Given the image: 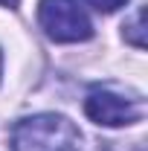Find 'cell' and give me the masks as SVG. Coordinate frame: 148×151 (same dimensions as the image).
<instances>
[{
	"label": "cell",
	"instance_id": "cell-1",
	"mask_svg": "<svg viewBox=\"0 0 148 151\" xmlns=\"http://www.w3.org/2000/svg\"><path fill=\"white\" fill-rule=\"evenodd\" d=\"M12 151H81V131L61 113H35L12 128Z\"/></svg>",
	"mask_w": 148,
	"mask_h": 151
},
{
	"label": "cell",
	"instance_id": "cell-2",
	"mask_svg": "<svg viewBox=\"0 0 148 151\" xmlns=\"http://www.w3.org/2000/svg\"><path fill=\"white\" fill-rule=\"evenodd\" d=\"M84 113L90 116L96 125L119 128V125L139 122L145 116V102H142V93H137L131 87L99 84L84 99Z\"/></svg>",
	"mask_w": 148,
	"mask_h": 151
},
{
	"label": "cell",
	"instance_id": "cell-3",
	"mask_svg": "<svg viewBox=\"0 0 148 151\" xmlns=\"http://www.w3.org/2000/svg\"><path fill=\"white\" fill-rule=\"evenodd\" d=\"M38 23L58 44H78L93 38V23L75 0H38Z\"/></svg>",
	"mask_w": 148,
	"mask_h": 151
},
{
	"label": "cell",
	"instance_id": "cell-4",
	"mask_svg": "<svg viewBox=\"0 0 148 151\" xmlns=\"http://www.w3.org/2000/svg\"><path fill=\"white\" fill-rule=\"evenodd\" d=\"M125 38H128L134 47H145V38H142V9H139V12L134 15V20L125 26Z\"/></svg>",
	"mask_w": 148,
	"mask_h": 151
},
{
	"label": "cell",
	"instance_id": "cell-5",
	"mask_svg": "<svg viewBox=\"0 0 148 151\" xmlns=\"http://www.w3.org/2000/svg\"><path fill=\"white\" fill-rule=\"evenodd\" d=\"M96 12H105V15H111V12H116L119 6H125L128 0H87Z\"/></svg>",
	"mask_w": 148,
	"mask_h": 151
},
{
	"label": "cell",
	"instance_id": "cell-6",
	"mask_svg": "<svg viewBox=\"0 0 148 151\" xmlns=\"http://www.w3.org/2000/svg\"><path fill=\"white\" fill-rule=\"evenodd\" d=\"M18 3H20V0H0V6H9V9H15Z\"/></svg>",
	"mask_w": 148,
	"mask_h": 151
},
{
	"label": "cell",
	"instance_id": "cell-7",
	"mask_svg": "<svg viewBox=\"0 0 148 151\" xmlns=\"http://www.w3.org/2000/svg\"><path fill=\"white\" fill-rule=\"evenodd\" d=\"M0 70H3V55H0Z\"/></svg>",
	"mask_w": 148,
	"mask_h": 151
}]
</instances>
